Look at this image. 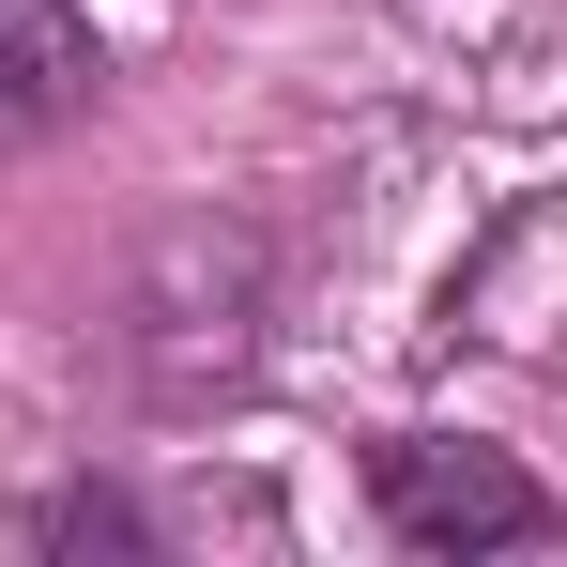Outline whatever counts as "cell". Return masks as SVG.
I'll return each instance as SVG.
<instances>
[{"label": "cell", "mask_w": 567, "mask_h": 567, "mask_svg": "<svg viewBox=\"0 0 567 567\" xmlns=\"http://www.w3.org/2000/svg\"><path fill=\"white\" fill-rule=\"evenodd\" d=\"M16 553H47V567H154L169 553V506L138 491V475H107V461H78V475H47V491H16V522H0Z\"/></svg>", "instance_id": "277c9868"}, {"label": "cell", "mask_w": 567, "mask_h": 567, "mask_svg": "<svg viewBox=\"0 0 567 567\" xmlns=\"http://www.w3.org/2000/svg\"><path fill=\"white\" fill-rule=\"evenodd\" d=\"M353 491H369L383 553H414V567L553 553V537H567V491L522 461V445H491V430H369Z\"/></svg>", "instance_id": "7a4b0ae2"}, {"label": "cell", "mask_w": 567, "mask_h": 567, "mask_svg": "<svg viewBox=\"0 0 567 567\" xmlns=\"http://www.w3.org/2000/svg\"><path fill=\"white\" fill-rule=\"evenodd\" d=\"M107 93H123V62H107V31L78 0H0V154L78 138Z\"/></svg>", "instance_id": "3957f363"}, {"label": "cell", "mask_w": 567, "mask_h": 567, "mask_svg": "<svg viewBox=\"0 0 567 567\" xmlns=\"http://www.w3.org/2000/svg\"><path fill=\"white\" fill-rule=\"evenodd\" d=\"M277 322H291V261L261 215H230V199H185V215H154L138 246H123V277H107V369L138 414H230L246 383L277 369Z\"/></svg>", "instance_id": "6da1fadb"}]
</instances>
